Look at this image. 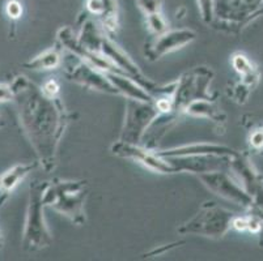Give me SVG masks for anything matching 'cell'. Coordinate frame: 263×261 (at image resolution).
<instances>
[{"label":"cell","instance_id":"obj_1","mask_svg":"<svg viewBox=\"0 0 263 261\" xmlns=\"http://www.w3.org/2000/svg\"><path fill=\"white\" fill-rule=\"evenodd\" d=\"M18 122L34 149L37 162L46 172L57 166L64 131L72 119L61 98H50L26 76H16L11 84Z\"/></svg>","mask_w":263,"mask_h":261},{"label":"cell","instance_id":"obj_2","mask_svg":"<svg viewBox=\"0 0 263 261\" xmlns=\"http://www.w3.org/2000/svg\"><path fill=\"white\" fill-rule=\"evenodd\" d=\"M87 197V180H63V179L46 182L44 196H42L45 207L52 208L78 226H83L87 222L84 210Z\"/></svg>","mask_w":263,"mask_h":261},{"label":"cell","instance_id":"obj_3","mask_svg":"<svg viewBox=\"0 0 263 261\" xmlns=\"http://www.w3.org/2000/svg\"><path fill=\"white\" fill-rule=\"evenodd\" d=\"M46 182L34 180L29 186V198L26 207L25 222L23 231V248L28 252H35L49 247L52 235L45 219L44 190Z\"/></svg>","mask_w":263,"mask_h":261},{"label":"cell","instance_id":"obj_4","mask_svg":"<svg viewBox=\"0 0 263 261\" xmlns=\"http://www.w3.org/2000/svg\"><path fill=\"white\" fill-rule=\"evenodd\" d=\"M233 213L219 207L216 203L207 201L200 205L193 218L179 227L177 231L183 235H200L211 239H221L232 227Z\"/></svg>","mask_w":263,"mask_h":261},{"label":"cell","instance_id":"obj_5","mask_svg":"<svg viewBox=\"0 0 263 261\" xmlns=\"http://www.w3.org/2000/svg\"><path fill=\"white\" fill-rule=\"evenodd\" d=\"M159 110L152 102L127 99L124 107V121L119 140L126 144L142 145L148 129L160 116Z\"/></svg>","mask_w":263,"mask_h":261},{"label":"cell","instance_id":"obj_6","mask_svg":"<svg viewBox=\"0 0 263 261\" xmlns=\"http://www.w3.org/2000/svg\"><path fill=\"white\" fill-rule=\"evenodd\" d=\"M212 80V71L207 67H197L177 80L174 94V111L181 115L190 102L197 99L212 101L209 86Z\"/></svg>","mask_w":263,"mask_h":261},{"label":"cell","instance_id":"obj_7","mask_svg":"<svg viewBox=\"0 0 263 261\" xmlns=\"http://www.w3.org/2000/svg\"><path fill=\"white\" fill-rule=\"evenodd\" d=\"M62 66L64 68L66 77L72 83L79 84L90 90H97L106 94H118L117 89L111 85L104 72L95 68L72 52L63 57Z\"/></svg>","mask_w":263,"mask_h":261},{"label":"cell","instance_id":"obj_8","mask_svg":"<svg viewBox=\"0 0 263 261\" xmlns=\"http://www.w3.org/2000/svg\"><path fill=\"white\" fill-rule=\"evenodd\" d=\"M111 152L118 157L133 159L151 171L159 174H174V169L168 158L161 157L156 150L151 148L117 141L111 147Z\"/></svg>","mask_w":263,"mask_h":261},{"label":"cell","instance_id":"obj_9","mask_svg":"<svg viewBox=\"0 0 263 261\" xmlns=\"http://www.w3.org/2000/svg\"><path fill=\"white\" fill-rule=\"evenodd\" d=\"M197 33L191 29H173L166 30L155 38L148 45H145V56L148 61L156 62L166 54L182 49L186 45H190L197 39Z\"/></svg>","mask_w":263,"mask_h":261},{"label":"cell","instance_id":"obj_10","mask_svg":"<svg viewBox=\"0 0 263 261\" xmlns=\"http://www.w3.org/2000/svg\"><path fill=\"white\" fill-rule=\"evenodd\" d=\"M198 178L202 182L203 186L207 187L211 192L220 197L233 201L236 204L243 205V207L250 204V201H252V198L249 197L248 193L241 190V187L237 186V183H234L226 172L220 171V170L203 172L198 175Z\"/></svg>","mask_w":263,"mask_h":261},{"label":"cell","instance_id":"obj_11","mask_svg":"<svg viewBox=\"0 0 263 261\" xmlns=\"http://www.w3.org/2000/svg\"><path fill=\"white\" fill-rule=\"evenodd\" d=\"M161 157H186V155H216V157H234L236 153L231 148L210 143H194L166 150H156Z\"/></svg>","mask_w":263,"mask_h":261},{"label":"cell","instance_id":"obj_12","mask_svg":"<svg viewBox=\"0 0 263 261\" xmlns=\"http://www.w3.org/2000/svg\"><path fill=\"white\" fill-rule=\"evenodd\" d=\"M104 73L109 78L111 85L116 88L118 94L124 95L127 99H138L143 101V102H152L154 101V97L134 78L128 77L123 73H119V72H104Z\"/></svg>","mask_w":263,"mask_h":261},{"label":"cell","instance_id":"obj_13","mask_svg":"<svg viewBox=\"0 0 263 261\" xmlns=\"http://www.w3.org/2000/svg\"><path fill=\"white\" fill-rule=\"evenodd\" d=\"M63 62V55H62L61 43H57L54 47L45 50L42 54L37 55L35 57L28 61L23 64V67L32 71H49V69H55L62 66Z\"/></svg>","mask_w":263,"mask_h":261},{"label":"cell","instance_id":"obj_14","mask_svg":"<svg viewBox=\"0 0 263 261\" xmlns=\"http://www.w3.org/2000/svg\"><path fill=\"white\" fill-rule=\"evenodd\" d=\"M38 166V162L33 164H17L13 167L7 170L0 175V192L11 193L15 190L16 187L20 184L21 180H24L29 172H32L35 167Z\"/></svg>","mask_w":263,"mask_h":261},{"label":"cell","instance_id":"obj_15","mask_svg":"<svg viewBox=\"0 0 263 261\" xmlns=\"http://www.w3.org/2000/svg\"><path fill=\"white\" fill-rule=\"evenodd\" d=\"M102 34L99 33L96 24L92 18L87 17L81 25V32L78 37V42L80 47L90 52H100Z\"/></svg>","mask_w":263,"mask_h":261},{"label":"cell","instance_id":"obj_16","mask_svg":"<svg viewBox=\"0 0 263 261\" xmlns=\"http://www.w3.org/2000/svg\"><path fill=\"white\" fill-rule=\"evenodd\" d=\"M182 114L195 116V118H207L214 122H220V112L214 106L212 101L209 99L193 101L183 109Z\"/></svg>","mask_w":263,"mask_h":261},{"label":"cell","instance_id":"obj_17","mask_svg":"<svg viewBox=\"0 0 263 261\" xmlns=\"http://www.w3.org/2000/svg\"><path fill=\"white\" fill-rule=\"evenodd\" d=\"M145 23H147V28L152 35H159L161 33L166 32L169 29L168 21L165 20L162 12H157V13H152L145 16Z\"/></svg>","mask_w":263,"mask_h":261},{"label":"cell","instance_id":"obj_18","mask_svg":"<svg viewBox=\"0 0 263 261\" xmlns=\"http://www.w3.org/2000/svg\"><path fill=\"white\" fill-rule=\"evenodd\" d=\"M200 17L205 24H211L215 20V3L214 0H197Z\"/></svg>","mask_w":263,"mask_h":261},{"label":"cell","instance_id":"obj_19","mask_svg":"<svg viewBox=\"0 0 263 261\" xmlns=\"http://www.w3.org/2000/svg\"><path fill=\"white\" fill-rule=\"evenodd\" d=\"M162 4L164 0H136V6L144 13V16L162 12Z\"/></svg>","mask_w":263,"mask_h":261},{"label":"cell","instance_id":"obj_20","mask_svg":"<svg viewBox=\"0 0 263 261\" xmlns=\"http://www.w3.org/2000/svg\"><path fill=\"white\" fill-rule=\"evenodd\" d=\"M232 64H233L234 69L237 72H240L242 76L249 75V73H252L253 72L252 63L248 61V57L243 56V55L241 54L234 55L233 59H232Z\"/></svg>","mask_w":263,"mask_h":261},{"label":"cell","instance_id":"obj_21","mask_svg":"<svg viewBox=\"0 0 263 261\" xmlns=\"http://www.w3.org/2000/svg\"><path fill=\"white\" fill-rule=\"evenodd\" d=\"M6 13L11 20H17L23 16V6L18 0H8L6 4Z\"/></svg>","mask_w":263,"mask_h":261},{"label":"cell","instance_id":"obj_22","mask_svg":"<svg viewBox=\"0 0 263 261\" xmlns=\"http://www.w3.org/2000/svg\"><path fill=\"white\" fill-rule=\"evenodd\" d=\"M59 89H61V86H59V83L55 78H50V80L45 81L44 85L41 86L42 93L50 98L59 97Z\"/></svg>","mask_w":263,"mask_h":261},{"label":"cell","instance_id":"obj_23","mask_svg":"<svg viewBox=\"0 0 263 261\" xmlns=\"http://www.w3.org/2000/svg\"><path fill=\"white\" fill-rule=\"evenodd\" d=\"M85 7H87V11L93 16L101 17L104 13V2L102 0H87Z\"/></svg>","mask_w":263,"mask_h":261},{"label":"cell","instance_id":"obj_24","mask_svg":"<svg viewBox=\"0 0 263 261\" xmlns=\"http://www.w3.org/2000/svg\"><path fill=\"white\" fill-rule=\"evenodd\" d=\"M13 101V92L11 85L8 84H0V104L12 102Z\"/></svg>","mask_w":263,"mask_h":261},{"label":"cell","instance_id":"obj_25","mask_svg":"<svg viewBox=\"0 0 263 261\" xmlns=\"http://www.w3.org/2000/svg\"><path fill=\"white\" fill-rule=\"evenodd\" d=\"M249 218H243V217H233L232 219V227H234L238 231H245L248 230Z\"/></svg>","mask_w":263,"mask_h":261},{"label":"cell","instance_id":"obj_26","mask_svg":"<svg viewBox=\"0 0 263 261\" xmlns=\"http://www.w3.org/2000/svg\"><path fill=\"white\" fill-rule=\"evenodd\" d=\"M250 144L255 148H260L263 145V131H257L250 137Z\"/></svg>","mask_w":263,"mask_h":261},{"label":"cell","instance_id":"obj_27","mask_svg":"<svg viewBox=\"0 0 263 261\" xmlns=\"http://www.w3.org/2000/svg\"><path fill=\"white\" fill-rule=\"evenodd\" d=\"M8 197H9V193L0 192V209L3 208L4 204H6V201L8 200Z\"/></svg>","mask_w":263,"mask_h":261},{"label":"cell","instance_id":"obj_28","mask_svg":"<svg viewBox=\"0 0 263 261\" xmlns=\"http://www.w3.org/2000/svg\"><path fill=\"white\" fill-rule=\"evenodd\" d=\"M4 126H6V123H4L3 118H2V115H0V128H3Z\"/></svg>","mask_w":263,"mask_h":261}]
</instances>
